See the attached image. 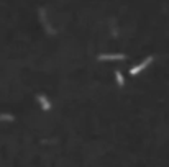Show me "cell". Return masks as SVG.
<instances>
[{
	"mask_svg": "<svg viewBox=\"0 0 169 167\" xmlns=\"http://www.w3.org/2000/svg\"><path fill=\"white\" fill-rule=\"evenodd\" d=\"M127 56L118 53V54H99L97 56V61H125Z\"/></svg>",
	"mask_w": 169,
	"mask_h": 167,
	"instance_id": "3",
	"label": "cell"
},
{
	"mask_svg": "<svg viewBox=\"0 0 169 167\" xmlns=\"http://www.w3.org/2000/svg\"><path fill=\"white\" fill-rule=\"evenodd\" d=\"M115 79H117V84H118V87H125V79L122 76L120 70H115Z\"/></svg>",
	"mask_w": 169,
	"mask_h": 167,
	"instance_id": "5",
	"label": "cell"
},
{
	"mask_svg": "<svg viewBox=\"0 0 169 167\" xmlns=\"http://www.w3.org/2000/svg\"><path fill=\"white\" fill-rule=\"evenodd\" d=\"M36 100H38V103H40L43 112H49L51 108H53V105H51V102L48 100V97L43 95V93H38V95H36Z\"/></svg>",
	"mask_w": 169,
	"mask_h": 167,
	"instance_id": "4",
	"label": "cell"
},
{
	"mask_svg": "<svg viewBox=\"0 0 169 167\" xmlns=\"http://www.w3.org/2000/svg\"><path fill=\"white\" fill-rule=\"evenodd\" d=\"M0 121H15V117L10 113H0Z\"/></svg>",
	"mask_w": 169,
	"mask_h": 167,
	"instance_id": "6",
	"label": "cell"
},
{
	"mask_svg": "<svg viewBox=\"0 0 169 167\" xmlns=\"http://www.w3.org/2000/svg\"><path fill=\"white\" fill-rule=\"evenodd\" d=\"M112 36H118V28H117L115 20H112Z\"/></svg>",
	"mask_w": 169,
	"mask_h": 167,
	"instance_id": "7",
	"label": "cell"
},
{
	"mask_svg": "<svg viewBox=\"0 0 169 167\" xmlns=\"http://www.w3.org/2000/svg\"><path fill=\"white\" fill-rule=\"evenodd\" d=\"M38 13H40V20H41V23H43V28H45V31H46L48 34H56V28L51 26L49 20H48V15H46V10H45V8H40Z\"/></svg>",
	"mask_w": 169,
	"mask_h": 167,
	"instance_id": "1",
	"label": "cell"
},
{
	"mask_svg": "<svg viewBox=\"0 0 169 167\" xmlns=\"http://www.w3.org/2000/svg\"><path fill=\"white\" fill-rule=\"evenodd\" d=\"M153 61H154V57H153V56H148L146 59H143L139 64H136L135 67H131V69H130V74H131V76H138L141 70H144L148 66H151V62H153Z\"/></svg>",
	"mask_w": 169,
	"mask_h": 167,
	"instance_id": "2",
	"label": "cell"
}]
</instances>
